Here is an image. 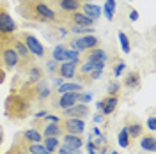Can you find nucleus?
Wrapping results in <instances>:
<instances>
[{
    "mask_svg": "<svg viewBox=\"0 0 156 154\" xmlns=\"http://www.w3.org/2000/svg\"><path fill=\"white\" fill-rule=\"evenodd\" d=\"M140 149L144 151V152H149V154H153L154 152V149H156V138L153 133H149V135H144L140 136Z\"/></svg>",
    "mask_w": 156,
    "mask_h": 154,
    "instance_id": "a211bd4d",
    "label": "nucleus"
},
{
    "mask_svg": "<svg viewBox=\"0 0 156 154\" xmlns=\"http://www.w3.org/2000/svg\"><path fill=\"white\" fill-rule=\"evenodd\" d=\"M5 154H27V151H25V147H23V145L14 144V142H12V145L9 147V151H7Z\"/></svg>",
    "mask_w": 156,
    "mask_h": 154,
    "instance_id": "7c9ffc66",
    "label": "nucleus"
},
{
    "mask_svg": "<svg viewBox=\"0 0 156 154\" xmlns=\"http://www.w3.org/2000/svg\"><path fill=\"white\" fill-rule=\"evenodd\" d=\"M80 11H82L83 14H87L89 18H92L94 21L101 16V7L96 5V4H92V2H85V4H82V9Z\"/></svg>",
    "mask_w": 156,
    "mask_h": 154,
    "instance_id": "6ab92c4d",
    "label": "nucleus"
},
{
    "mask_svg": "<svg viewBox=\"0 0 156 154\" xmlns=\"http://www.w3.org/2000/svg\"><path fill=\"white\" fill-rule=\"evenodd\" d=\"M16 12L27 21L43 23V25H57V12L46 4V0H18Z\"/></svg>",
    "mask_w": 156,
    "mask_h": 154,
    "instance_id": "f257e3e1",
    "label": "nucleus"
},
{
    "mask_svg": "<svg viewBox=\"0 0 156 154\" xmlns=\"http://www.w3.org/2000/svg\"><path fill=\"white\" fill-rule=\"evenodd\" d=\"M117 105H119V96H108L107 94V97H103L101 101H98L96 106L103 115L108 117V115H112V114L115 112Z\"/></svg>",
    "mask_w": 156,
    "mask_h": 154,
    "instance_id": "f8f14e48",
    "label": "nucleus"
},
{
    "mask_svg": "<svg viewBox=\"0 0 156 154\" xmlns=\"http://www.w3.org/2000/svg\"><path fill=\"white\" fill-rule=\"evenodd\" d=\"M101 154H105V151H101Z\"/></svg>",
    "mask_w": 156,
    "mask_h": 154,
    "instance_id": "c03bdc74",
    "label": "nucleus"
},
{
    "mask_svg": "<svg viewBox=\"0 0 156 154\" xmlns=\"http://www.w3.org/2000/svg\"><path fill=\"white\" fill-rule=\"evenodd\" d=\"M0 69L5 73L18 69V55L11 43V36H0Z\"/></svg>",
    "mask_w": 156,
    "mask_h": 154,
    "instance_id": "7ed1b4c3",
    "label": "nucleus"
},
{
    "mask_svg": "<svg viewBox=\"0 0 156 154\" xmlns=\"http://www.w3.org/2000/svg\"><path fill=\"white\" fill-rule=\"evenodd\" d=\"M64 60H75V62H80V51L75 50V48H66Z\"/></svg>",
    "mask_w": 156,
    "mask_h": 154,
    "instance_id": "c85d7f7f",
    "label": "nucleus"
},
{
    "mask_svg": "<svg viewBox=\"0 0 156 154\" xmlns=\"http://www.w3.org/2000/svg\"><path fill=\"white\" fill-rule=\"evenodd\" d=\"M4 144V129H2V126H0V145Z\"/></svg>",
    "mask_w": 156,
    "mask_h": 154,
    "instance_id": "79ce46f5",
    "label": "nucleus"
},
{
    "mask_svg": "<svg viewBox=\"0 0 156 154\" xmlns=\"http://www.w3.org/2000/svg\"><path fill=\"white\" fill-rule=\"evenodd\" d=\"M32 110H34V103L29 97L23 96L18 89H11V92L4 101V112L11 122H21L29 119Z\"/></svg>",
    "mask_w": 156,
    "mask_h": 154,
    "instance_id": "f03ea898",
    "label": "nucleus"
},
{
    "mask_svg": "<svg viewBox=\"0 0 156 154\" xmlns=\"http://www.w3.org/2000/svg\"><path fill=\"white\" fill-rule=\"evenodd\" d=\"M90 99H92V94H82V92H78V103L89 105V103H90Z\"/></svg>",
    "mask_w": 156,
    "mask_h": 154,
    "instance_id": "c9c22d12",
    "label": "nucleus"
},
{
    "mask_svg": "<svg viewBox=\"0 0 156 154\" xmlns=\"http://www.w3.org/2000/svg\"><path fill=\"white\" fill-rule=\"evenodd\" d=\"M18 32V23L5 5H0V36H11Z\"/></svg>",
    "mask_w": 156,
    "mask_h": 154,
    "instance_id": "6e6552de",
    "label": "nucleus"
},
{
    "mask_svg": "<svg viewBox=\"0 0 156 154\" xmlns=\"http://www.w3.org/2000/svg\"><path fill=\"white\" fill-rule=\"evenodd\" d=\"M69 46L71 48L78 50V51H87V50L98 48L99 46V39L92 34H85V36H76L69 41Z\"/></svg>",
    "mask_w": 156,
    "mask_h": 154,
    "instance_id": "9b49d317",
    "label": "nucleus"
},
{
    "mask_svg": "<svg viewBox=\"0 0 156 154\" xmlns=\"http://www.w3.org/2000/svg\"><path fill=\"white\" fill-rule=\"evenodd\" d=\"M66 29L73 36H85V34H92L94 32V27H82V25H68Z\"/></svg>",
    "mask_w": 156,
    "mask_h": 154,
    "instance_id": "5701e85b",
    "label": "nucleus"
},
{
    "mask_svg": "<svg viewBox=\"0 0 156 154\" xmlns=\"http://www.w3.org/2000/svg\"><path fill=\"white\" fill-rule=\"evenodd\" d=\"M60 144L68 149H82L83 138H82V135H62Z\"/></svg>",
    "mask_w": 156,
    "mask_h": 154,
    "instance_id": "f3484780",
    "label": "nucleus"
},
{
    "mask_svg": "<svg viewBox=\"0 0 156 154\" xmlns=\"http://www.w3.org/2000/svg\"><path fill=\"white\" fill-rule=\"evenodd\" d=\"M101 12H105L107 19H108V21H112V19H114V12H115V9H114V7H110L108 4H105V5L101 7Z\"/></svg>",
    "mask_w": 156,
    "mask_h": 154,
    "instance_id": "473e14b6",
    "label": "nucleus"
},
{
    "mask_svg": "<svg viewBox=\"0 0 156 154\" xmlns=\"http://www.w3.org/2000/svg\"><path fill=\"white\" fill-rule=\"evenodd\" d=\"M87 151L90 154H96V145L92 144V140H87Z\"/></svg>",
    "mask_w": 156,
    "mask_h": 154,
    "instance_id": "e433bc0d",
    "label": "nucleus"
},
{
    "mask_svg": "<svg viewBox=\"0 0 156 154\" xmlns=\"http://www.w3.org/2000/svg\"><path fill=\"white\" fill-rule=\"evenodd\" d=\"M147 128H149L151 133H154L156 131V117H154V114H151L149 119H147Z\"/></svg>",
    "mask_w": 156,
    "mask_h": 154,
    "instance_id": "f704fd0d",
    "label": "nucleus"
},
{
    "mask_svg": "<svg viewBox=\"0 0 156 154\" xmlns=\"http://www.w3.org/2000/svg\"><path fill=\"white\" fill-rule=\"evenodd\" d=\"M41 140H43V135L39 133L36 128H30V129H21L18 131L14 138H12V142L14 144H20L23 145V147H27L30 144H41Z\"/></svg>",
    "mask_w": 156,
    "mask_h": 154,
    "instance_id": "9d476101",
    "label": "nucleus"
},
{
    "mask_svg": "<svg viewBox=\"0 0 156 154\" xmlns=\"http://www.w3.org/2000/svg\"><path fill=\"white\" fill-rule=\"evenodd\" d=\"M25 151H27V154H46L48 152L43 144H30L25 147Z\"/></svg>",
    "mask_w": 156,
    "mask_h": 154,
    "instance_id": "bb28decb",
    "label": "nucleus"
},
{
    "mask_svg": "<svg viewBox=\"0 0 156 154\" xmlns=\"http://www.w3.org/2000/svg\"><path fill=\"white\" fill-rule=\"evenodd\" d=\"M80 62H75V60H64V62H60V66H58V76L64 78V80H73L75 75H76V68Z\"/></svg>",
    "mask_w": 156,
    "mask_h": 154,
    "instance_id": "4468645a",
    "label": "nucleus"
},
{
    "mask_svg": "<svg viewBox=\"0 0 156 154\" xmlns=\"http://www.w3.org/2000/svg\"><path fill=\"white\" fill-rule=\"evenodd\" d=\"M124 128H126V131H128V135H129L131 140H138L140 136L146 133L144 122H142L135 114H128V115L124 117Z\"/></svg>",
    "mask_w": 156,
    "mask_h": 154,
    "instance_id": "0eeeda50",
    "label": "nucleus"
},
{
    "mask_svg": "<svg viewBox=\"0 0 156 154\" xmlns=\"http://www.w3.org/2000/svg\"><path fill=\"white\" fill-rule=\"evenodd\" d=\"M117 140H119V145H121V147H124V149H126V147H131V138H129V135H128V131H126V128H124V126L121 128Z\"/></svg>",
    "mask_w": 156,
    "mask_h": 154,
    "instance_id": "393cba45",
    "label": "nucleus"
},
{
    "mask_svg": "<svg viewBox=\"0 0 156 154\" xmlns=\"http://www.w3.org/2000/svg\"><path fill=\"white\" fill-rule=\"evenodd\" d=\"M87 60H92V62H107L108 60V53L103 48H92L87 50Z\"/></svg>",
    "mask_w": 156,
    "mask_h": 154,
    "instance_id": "aec40b11",
    "label": "nucleus"
},
{
    "mask_svg": "<svg viewBox=\"0 0 156 154\" xmlns=\"http://www.w3.org/2000/svg\"><path fill=\"white\" fill-rule=\"evenodd\" d=\"M122 85L126 87L128 90H131V92L138 90L140 85H142V76H140V73H138V71H128L126 75H124Z\"/></svg>",
    "mask_w": 156,
    "mask_h": 154,
    "instance_id": "2eb2a0df",
    "label": "nucleus"
},
{
    "mask_svg": "<svg viewBox=\"0 0 156 154\" xmlns=\"http://www.w3.org/2000/svg\"><path fill=\"white\" fill-rule=\"evenodd\" d=\"M58 154H82L80 152V149H68V147H64V145L60 144V147L57 149Z\"/></svg>",
    "mask_w": 156,
    "mask_h": 154,
    "instance_id": "72a5a7b5",
    "label": "nucleus"
},
{
    "mask_svg": "<svg viewBox=\"0 0 156 154\" xmlns=\"http://www.w3.org/2000/svg\"><path fill=\"white\" fill-rule=\"evenodd\" d=\"M46 4L57 12V16L82 9V2L80 0H46Z\"/></svg>",
    "mask_w": 156,
    "mask_h": 154,
    "instance_id": "1a4fd4ad",
    "label": "nucleus"
},
{
    "mask_svg": "<svg viewBox=\"0 0 156 154\" xmlns=\"http://www.w3.org/2000/svg\"><path fill=\"white\" fill-rule=\"evenodd\" d=\"M129 19L131 21H136L138 19V11L136 9H129Z\"/></svg>",
    "mask_w": 156,
    "mask_h": 154,
    "instance_id": "4c0bfd02",
    "label": "nucleus"
},
{
    "mask_svg": "<svg viewBox=\"0 0 156 154\" xmlns=\"http://www.w3.org/2000/svg\"><path fill=\"white\" fill-rule=\"evenodd\" d=\"M126 71V64H124V60H121V58H117V62H114V76H121L122 73Z\"/></svg>",
    "mask_w": 156,
    "mask_h": 154,
    "instance_id": "c756f323",
    "label": "nucleus"
},
{
    "mask_svg": "<svg viewBox=\"0 0 156 154\" xmlns=\"http://www.w3.org/2000/svg\"><path fill=\"white\" fill-rule=\"evenodd\" d=\"M41 144L44 145V149L48 151V152H57V149L60 147V140H58V136H43V140H41Z\"/></svg>",
    "mask_w": 156,
    "mask_h": 154,
    "instance_id": "4be33fe9",
    "label": "nucleus"
},
{
    "mask_svg": "<svg viewBox=\"0 0 156 154\" xmlns=\"http://www.w3.org/2000/svg\"><path fill=\"white\" fill-rule=\"evenodd\" d=\"M121 83H119V82H110V83H108V87H107V94L108 96H119V94H121Z\"/></svg>",
    "mask_w": 156,
    "mask_h": 154,
    "instance_id": "cd10ccee",
    "label": "nucleus"
},
{
    "mask_svg": "<svg viewBox=\"0 0 156 154\" xmlns=\"http://www.w3.org/2000/svg\"><path fill=\"white\" fill-rule=\"evenodd\" d=\"M80 2H82V4H85V2H92V0H80Z\"/></svg>",
    "mask_w": 156,
    "mask_h": 154,
    "instance_id": "37998d69",
    "label": "nucleus"
},
{
    "mask_svg": "<svg viewBox=\"0 0 156 154\" xmlns=\"http://www.w3.org/2000/svg\"><path fill=\"white\" fill-rule=\"evenodd\" d=\"M82 83H73V82H66V83H60L58 87L53 89V92L62 94V92H82Z\"/></svg>",
    "mask_w": 156,
    "mask_h": 154,
    "instance_id": "412c9836",
    "label": "nucleus"
},
{
    "mask_svg": "<svg viewBox=\"0 0 156 154\" xmlns=\"http://www.w3.org/2000/svg\"><path fill=\"white\" fill-rule=\"evenodd\" d=\"M46 71H48V75H57L58 73V62H55V60H48L46 62Z\"/></svg>",
    "mask_w": 156,
    "mask_h": 154,
    "instance_id": "2f4dec72",
    "label": "nucleus"
},
{
    "mask_svg": "<svg viewBox=\"0 0 156 154\" xmlns=\"http://www.w3.org/2000/svg\"><path fill=\"white\" fill-rule=\"evenodd\" d=\"M90 114L89 110V105H83V103H75L73 106H69L66 110H62L60 117H75V119H85V117Z\"/></svg>",
    "mask_w": 156,
    "mask_h": 154,
    "instance_id": "ddd939ff",
    "label": "nucleus"
},
{
    "mask_svg": "<svg viewBox=\"0 0 156 154\" xmlns=\"http://www.w3.org/2000/svg\"><path fill=\"white\" fill-rule=\"evenodd\" d=\"M66 44H57V46H53L51 50V60H55V62H64V53H66Z\"/></svg>",
    "mask_w": 156,
    "mask_h": 154,
    "instance_id": "b1692460",
    "label": "nucleus"
},
{
    "mask_svg": "<svg viewBox=\"0 0 156 154\" xmlns=\"http://www.w3.org/2000/svg\"><path fill=\"white\" fill-rule=\"evenodd\" d=\"M23 75H25V82H27V83H37L39 80L44 78V69L34 64V66H30L29 69H25Z\"/></svg>",
    "mask_w": 156,
    "mask_h": 154,
    "instance_id": "dca6fc26",
    "label": "nucleus"
},
{
    "mask_svg": "<svg viewBox=\"0 0 156 154\" xmlns=\"http://www.w3.org/2000/svg\"><path fill=\"white\" fill-rule=\"evenodd\" d=\"M11 43H12V46L16 50V55H18V71L20 73H23L25 69H29L30 66L36 64V57L27 50V46L21 43V39L16 34H11Z\"/></svg>",
    "mask_w": 156,
    "mask_h": 154,
    "instance_id": "20e7f679",
    "label": "nucleus"
},
{
    "mask_svg": "<svg viewBox=\"0 0 156 154\" xmlns=\"http://www.w3.org/2000/svg\"><path fill=\"white\" fill-rule=\"evenodd\" d=\"M4 82H5V71H4V69H0V85H2Z\"/></svg>",
    "mask_w": 156,
    "mask_h": 154,
    "instance_id": "ea45409f",
    "label": "nucleus"
},
{
    "mask_svg": "<svg viewBox=\"0 0 156 154\" xmlns=\"http://www.w3.org/2000/svg\"><path fill=\"white\" fill-rule=\"evenodd\" d=\"M58 126L62 129V135H83L87 128L83 119H75V117H60Z\"/></svg>",
    "mask_w": 156,
    "mask_h": 154,
    "instance_id": "423d86ee",
    "label": "nucleus"
},
{
    "mask_svg": "<svg viewBox=\"0 0 156 154\" xmlns=\"http://www.w3.org/2000/svg\"><path fill=\"white\" fill-rule=\"evenodd\" d=\"M14 34L21 39V43L27 46V50H29L36 58H44L46 55H48V51H46V48L43 46V43H41L34 34H30L29 30H20V32H14Z\"/></svg>",
    "mask_w": 156,
    "mask_h": 154,
    "instance_id": "39448f33",
    "label": "nucleus"
},
{
    "mask_svg": "<svg viewBox=\"0 0 156 154\" xmlns=\"http://www.w3.org/2000/svg\"><path fill=\"white\" fill-rule=\"evenodd\" d=\"M103 119H105V115H103V114H101V115H99V114H96V115H94V122H96V124H99V122H103Z\"/></svg>",
    "mask_w": 156,
    "mask_h": 154,
    "instance_id": "58836bf2",
    "label": "nucleus"
},
{
    "mask_svg": "<svg viewBox=\"0 0 156 154\" xmlns=\"http://www.w3.org/2000/svg\"><path fill=\"white\" fill-rule=\"evenodd\" d=\"M119 43H121V48H122V53H129L131 51V44H129V37H128L124 32H119Z\"/></svg>",
    "mask_w": 156,
    "mask_h": 154,
    "instance_id": "a878e982",
    "label": "nucleus"
},
{
    "mask_svg": "<svg viewBox=\"0 0 156 154\" xmlns=\"http://www.w3.org/2000/svg\"><path fill=\"white\" fill-rule=\"evenodd\" d=\"M128 2H133V0H128Z\"/></svg>",
    "mask_w": 156,
    "mask_h": 154,
    "instance_id": "a18cd8bd",
    "label": "nucleus"
},
{
    "mask_svg": "<svg viewBox=\"0 0 156 154\" xmlns=\"http://www.w3.org/2000/svg\"><path fill=\"white\" fill-rule=\"evenodd\" d=\"M105 4H108V5H110V7H114V9H115V0H107V2H105Z\"/></svg>",
    "mask_w": 156,
    "mask_h": 154,
    "instance_id": "a19ab883",
    "label": "nucleus"
}]
</instances>
